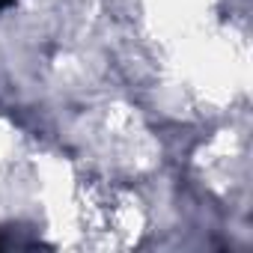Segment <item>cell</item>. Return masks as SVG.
Segmentation results:
<instances>
[{"mask_svg": "<svg viewBox=\"0 0 253 253\" xmlns=\"http://www.w3.org/2000/svg\"><path fill=\"white\" fill-rule=\"evenodd\" d=\"M12 3H15V0H0V9H9Z\"/></svg>", "mask_w": 253, "mask_h": 253, "instance_id": "1", "label": "cell"}]
</instances>
